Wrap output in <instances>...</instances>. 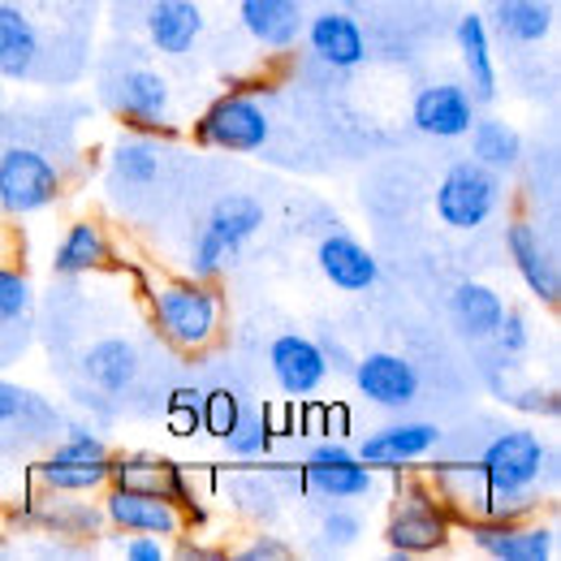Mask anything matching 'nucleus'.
<instances>
[{
	"label": "nucleus",
	"instance_id": "obj_1",
	"mask_svg": "<svg viewBox=\"0 0 561 561\" xmlns=\"http://www.w3.org/2000/svg\"><path fill=\"white\" fill-rule=\"evenodd\" d=\"M476 467L484 480L476 514L480 518H523L540 505V480L549 471V445L527 427H510L484 445Z\"/></svg>",
	"mask_w": 561,
	"mask_h": 561
},
{
	"label": "nucleus",
	"instance_id": "obj_2",
	"mask_svg": "<svg viewBox=\"0 0 561 561\" xmlns=\"http://www.w3.org/2000/svg\"><path fill=\"white\" fill-rule=\"evenodd\" d=\"M147 311L156 333L173 346V351H208L211 342L220 337V320H225V302L220 289L211 280L182 277L164 280L147 294Z\"/></svg>",
	"mask_w": 561,
	"mask_h": 561
},
{
	"label": "nucleus",
	"instance_id": "obj_3",
	"mask_svg": "<svg viewBox=\"0 0 561 561\" xmlns=\"http://www.w3.org/2000/svg\"><path fill=\"white\" fill-rule=\"evenodd\" d=\"M264 229V204L251 199V195H220L211 204L204 229L195 233V247H191V277L216 280L229 260H238V251Z\"/></svg>",
	"mask_w": 561,
	"mask_h": 561
},
{
	"label": "nucleus",
	"instance_id": "obj_4",
	"mask_svg": "<svg viewBox=\"0 0 561 561\" xmlns=\"http://www.w3.org/2000/svg\"><path fill=\"white\" fill-rule=\"evenodd\" d=\"M454 536L449 523V505L432 492V484L407 480L398 484V510L385 523V545L393 558H427L436 549H445Z\"/></svg>",
	"mask_w": 561,
	"mask_h": 561
},
{
	"label": "nucleus",
	"instance_id": "obj_5",
	"mask_svg": "<svg viewBox=\"0 0 561 561\" xmlns=\"http://www.w3.org/2000/svg\"><path fill=\"white\" fill-rule=\"evenodd\" d=\"M505 195V178L484 169L480 160H458L445 169L440 186H436V216L445 229L471 233L484 220H492V211L501 208Z\"/></svg>",
	"mask_w": 561,
	"mask_h": 561
},
{
	"label": "nucleus",
	"instance_id": "obj_6",
	"mask_svg": "<svg viewBox=\"0 0 561 561\" xmlns=\"http://www.w3.org/2000/svg\"><path fill=\"white\" fill-rule=\"evenodd\" d=\"M108 462H113V449L104 445V436H95L91 427H70V436L44 454V462L35 467V480L39 489L87 496L108 484Z\"/></svg>",
	"mask_w": 561,
	"mask_h": 561
},
{
	"label": "nucleus",
	"instance_id": "obj_7",
	"mask_svg": "<svg viewBox=\"0 0 561 561\" xmlns=\"http://www.w3.org/2000/svg\"><path fill=\"white\" fill-rule=\"evenodd\" d=\"M61 169L39 147H4L0 151V208L9 216H35L61 199Z\"/></svg>",
	"mask_w": 561,
	"mask_h": 561
},
{
	"label": "nucleus",
	"instance_id": "obj_8",
	"mask_svg": "<svg viewBox=\"0 0 561 561\" xmlns=\"http://www.w3.org/2000/svg\"><path fill=\"white\" fill-rule=\"evenodd\" d=\"M273 135L268 126V113L242 95V91H225L216 95L208 108L199 113L195 122V142L216 147V151H233V156H247V151H260Z\"/></svg>",
	"mask_w": 561,
	"mask_h": 561
},
{
	"label": "nucleus",
	"instance_id": "obj_9",
	"mask_svg": "<svg viewBox=\"0 0 561 561\" xmlns=\"http://www.w3.org/2000/svg\"><path fill=\"white\" fill-rule=\"evenodd\" d=\"M376 489V476L367 462H358L346 440L320 436L307 458H302V492L324 496V501H358Z\"/></svg>",
	"mask_w": 561,
	"mask_h": 561
},
{
	"label": "nucleus",
	"instance_id": "obj_10",
	"mask_svg": "<svg viewBox=\"0 0 561 561\" xmlns=\"http://www.w3.org/2000/svg\"><path fill=\"white\" fill-rule=\"evenodd\" d=\"M104 95H108L113 113L122 122H130L139 135H173V126H169L173 122V91L156 70L135 66L122 78H113Z\"/></svg>",
	"mask_w": 561,
	"mask_h": 561
},
{
	"label": "nucleus",
	"instance_id": "obj_11",
	"mask_svg": "<svg viewBox=\"0 0 561 561\" xmlns=\"http://www.w3.org/2000/svg\"><path fill=\"white\" fill-rule=\"evenodd\" d=\"M467 540L492 561H553L558 531L523 518H476L467 523Z\"/></svg>",
	"mask_w": 561,
	"mask_h": 561
},
{
	"label": "nucleus",
	"instance_id": "obj_12",
	"mask_svg": "<svg viewBox=\"0 0 561 561\" xmlns=\"http://www.w3.org/2000/svg\"><path fill=\"white\" fill-rule=\"evenodd\" d=\"M104 523L117 527L122 536H160V540H173L186 531L178 505L160 492H135V489H113L104 496Z\"/></svg>",
	"mask_w": 561,
	"mask_h": 561
},
{
	"label": "nucleus",
	"instance_id": "obj_13",
	"mask_svg": "<svg viewBox=\"0 0 561 561\" xmlns=\"http://www.w3.org/2000/svg\"><path fill=\"white\" fill-rule=\"evenodd\" d=\"M354 389L371 402V407H385V411H402L420 398V371L411 358L393 351H371L363 358H354L351 367Z\"/></svg>",
	"mask_w": 561,
	"mask_h": 561
},
{
	"label": "nucleus",
	"instance_id": "obj_14",
	"mask_svg": "<svg viewBox=\"0 0 561 561\" xmlns=\"http://www.w3.org/2000/svg\"><path fill=\"white\" fill-rule=\"evenodd\" d=\"M476 95L467 82H427L411 104V122L427 139H467L476 126Z\"/></svg>",
	"mask_w": 561,
	"mask_h": 561
},
{
	"label": "nucleus",
	"instance_id": "obj_15",
	"mask_svg": "<svg viewBox=\"0 0 561 561\" xmlns=\"http://www.w3.org/2000/svg\"><path fill=\"white\" fill-rule=\"evenodd\" d=\"M268 371L285 398H316L333 367L320 351V342H311L302 333H280L268 346Z\"/></svg>",
	"mask_w": 561,
	"mask_h": 561
},
{
	"label": "nucleus",
	"instance_id": "obj_16",
	"mask_svg": "<svg viewBox=\"0 0 561 561\" xmlns=\"http://www.w3.org/2000/svg\"><path fill=\"white\" fill-rule=\"evenodd\" d=\"M505 251L514 260V273L531 289V298H540L545 307H558L561 298V268L549 251V242L540 238V229L531 220H514L505 229Z\"/></svg>",
	"mask_w": 561,
	"mask_h": 561
},
{
	"label": "nucleus",
	"instance_id": "obj_17",
	"mask_svg": "<svg viewBox=\"0 0 561 561\" xmlns=\"http://www.w3.org/2000/svg\"><path fill=\"white\" fill-rule=\"evenodd\" d=\"M436 449H440V427L436 423H389V427L367 432L354 445L358 462H367V467H411V462H423Z\"/></svg>",
	"mask_w": 561,
	"mask_h": 561
},
{
	"label": "nucleus",
	"instance_id": "obj_18",
	"mask_svg": "<svg viewBox=\"0 0 561 561\" xmlns=\"http://www.w3.org/2000/svg\"><path fill=\"white\" fill-rule=\"evenodd\" d=\"M316 264H320V273H324V280L333 289H346V294H363V289H371L380 280L376 255L354 233H342V229H333V233L320 238Z\"/></svg>",
	"mask_w": 561,
	"mask_h": 561
},
{
	"label": "nucleus",
	"instance_id": "obj_19",
	"mask_svg": "<svg viewBox=\"0 0 561 561\" xmlns=\"http://www.w3.org/2000/svg\"><path fill=\"white\" fill-rule=\"evenodd\" d=\"M302 35H307L311 53H316L324 66H333V70H354V66L367 61L363 26L354 22L351 13H342V9H324V13H316V18L302 26Z\"/></svg>",
	"mask_w": 561,
	"mask_h": 561
},
{
	"label": "nucleus",
	"instance_id": "obj_20",
	"mask_svg": "<svg viewBox=\"0 0 561 561\" xmlns=\"http://www.w3.org/2000/svg\"><path fill=\"white\" fill-rule=\"evenodd\" d=\"M147 26V44L160 57H186L195 53L199 35H204V13L195 0H156L142 18Z\"/></svg>",
	"mask_w": 561,
	"mask_h": 561
},
{
	"label": "nucleus",
	"instance_id": "obj_21",
	"mask_svg": "<svg viewBox=\"0 0 561 561\" xmlns=\"http://www.w3.org/2000/svg\"><path fill=\"white\" fill-rule=\"evenodd\" d=\"M238 22L255 44H264L273 53L294 48L307 26L298 0H238Z\"/></svg>",
	"mask_w": 561,
	"mask_h": 561
},
{
	"label": "nucleus",
	"instance_id": "obj_22",
	"mask_svg": "<svg viewBox=\"0 0 561 561\" xmlns=\"http://www.w3.org/2000/svg\"><path fill=\"white\" fill-rule=\"evenodd\" d=\"M82 376L104 393V398H122L135 380H139V351L126 337H100L82 354Z\"/></svg>",
	"mask_w": 561,
	"mask_h": 561
},
{
	"label": "nucleus",
	"instance_id": "obj_23",
	"mask_svg": "<svg viewBox=\"0 0 561 561\" xmlns=\"http://www.w3.org/2000/svg\"><path fill=\"white\" fill-rule=\"evenodd\" d=\"M113 264V242L100 220H73L66 238L53 251V273L57 277H87Z\"/></svg>",
	"mask_w": 561,
	"mask_h": 561
},
{
	"label": "nucleus",
	"instance_id": "obj_24",
	"mask_svg": "<svg viewBox=\"0 0 561 561\" xmlns=\"http://www.w3.org/2000/svg\"><path fill=\"white\" fill-rule=\"evenodd\" d=\"M454 39H458V57H462L467 87H471L476 104H489L492 95H496V61H492L489 18L484 13H462Z\"/></svg>",
	"mask_w": 561,
	"mask_h": 561
},
{
	"label": "nucleus",
	"instance_id": "obj_25",
	"mask_svg": "<svg viewBox=\"0 0 561 561\" xmlns=\"http://www.w3.org/2000/svg\"><path fill=\"white\" fill-rule=\"evenodd\" d=\"M449 316H454V329L467 342H489L492 329L505 316V298L484 280H458L454 294H449Z\"/></svg>",
	"mask_w": 561,
	"mask_h": 561
},
{
	"label": "nucleus",
	"instance_id": "obj_26",
	"mask_svg": "<svg viewBox=\"0 0 561 561\" xmlns=\"http://www.w3.org/2000/svg\"><path fill=\"white\" fill-rule=\"evenodd\" d=\"M39 61V26L18 9L0 0V73L26 78Z\"/></svg>",
	"mask_w": 561,
	"mask_h": 561
},
{
	"label": "nucleus",
	"instance_id": "obj_27",
	"mask_svg": "<svg viewBox=\"0 0 561 561\" xmlns=\"http://www.w3.org/2000/svg\"><path fill=\"white\" fill-rule=\"evenodd\" d=\"M467 139H471V160H480L484 169L501 173V178L514 173L523 160V135L501 117H476Z\"/></svg>",
	"mask_w": 561,
	"mask_h": 561
},
{
	"label": "nucleus",
	"instance_id": "obj_28",
	"mask_svg": "<svg viewBox=\"0 0 561 561\" xmlns=\"http://www.w3.org/2000/svg\"><path fill=\"white\" fill-rule=\"evenodd\" d=\"M492 22L514 44H540L553 35V4L549 0H496Z\"/></svg>",
	"mask_w": 561,
	"mask_h": 561
},
{
	"label": "nucleus",
	"instance_id": "obj_29",
	"mask_svg": "<svg viewBox=\"0 0 561 561\" xmlns=\"http://www.w3.org/2000/svg\"><path fill=\"white\" fill-rule=\"evenodd\" d=\"M160 160H164V151H160L156 135H139L135 130L130 139H122L113 147V182L130 186V191H142V186H151L160 178Z\"/></svg>",
	"mask_w": 561,
	"mask_h": 561
},
{
	"label": "nucleus",
	"instance_id": "obj_30",
	"mask_svg": "<svg viewBox=\"0 0 561 561\" xmlns=\"http://www.w3.org/2000/svg\"><path fill=\"white\" fill-rule=\"evenodd\" d=\"M273 445H277V436L268 432L264 411L242 407L238 423H233V427H229V436H225L229 458H238V462H260V458H268V454H273Z\"/></svg>",
	"mask_w": 561,
	"mask_h": 561
},
{
	"label": "nucleus",
	"instance_id": "obj_31",
	"mask_svg": "<svg viewBox=\"0 0 561 561\" xmlns=\"http://www.w3.org/2000/svg\"><path fill=\"white\" fill-rule=\"evenodd\" d=\"M492 351L501 354L505 363H518V358H527L531 351V320L518 311V307H505V316H501V324L492 329Z\"/></svg>",
	"mask_w": 561,
	"mask_h": 561
},
{
	"label": "nucleus",
	"instance_id": "obj_32",
	"mask_svg": "<svg viewBox=\"0 0 561 561\" xmlns=\"http://www.w3.org/2000/svg\"><path fill=\"white\" fill-rule=\"evenodd\" d=\"M31 302H35L31 280L22 277L18 268H0V329L26 320L31 316Z\"/></svg>",
	"mask_w": 561,
	"mask_h": 561
},
{
	"label": "nucleus",
	"instance_id": "obj_33",
	"mask_svg": "<svg viewBox=\"0 0 561 561\" xmlns=\"http://www.w3.org/2000/svg\"><path fill=\"white\" fill-rule=\"evenodd\" d=\"M320 540L337 553V549H354L358 540H363V518H358V510H346V505H333V510H324V518H320Z\"/></svg>",
	"mask_w": 561,
	"mask_h": 561
},
{
	"label": "nucleus",
	"instance_id": "obj_34",
	"mask_svg": "<svg viewBox=\"0 0 561 561\" xmlns=\"http://www.w3.org/2000/svg\"><path fill=\"white\" fill-rule=\"evenodd\" d=\"M242 407H247V402H242L233 389H211V393H204V432L216 436V440H225L229 427L242 415Z\"/></svg>",
	"mask_w": 561,
	"mask_h": 561
},
{
	"label": "nucleus",
	"instance_id": "obj_35",
	"mask_svg": "<svg viewBox=\"0 0 561 561\" xmlns=\"http://www.w3.org/2000/svg\"><path fill=\"white\" fill-rule=\"evenodd\" d=\"M238 505L251 510V514H277L273 480H264V476H242V484H238Z\"/></svg>",
	"mask_w": 561,
	"mask_h": 561
},
{
	"label": "nucleus",
	"instance_id": "obj_36",
	"mask_svg": "<svg viewBox=\"0 0 561 561\" xmlns=\"http://www.w3.org/2000/svg\"><path fill=\"white\" fill-rule=\"evenodd\" d=\"M39 407V398L35 393H26V389H18V385H9V380H0V432L9 427V423H18L26 411H35Z\"/></svg>",
	"mask_w": 561,
	"mask_h": 561
},
{
	"label": "nucleus",
	"instance_id": "obj_37",
	"mask_svg": "<svg viewBox=\"0 0 561 561\" xmlns=\"http://www.w3.org/2000/svg\"><path fill=\"white\" fill-rule=\"evenodd\" d=\"M238 561H289L294 558V549L285 545V540H277V536H255L247 549H238L233 553Z\"/></svg>",
	"mask_w": 561,
	"mask_h": 561
},
{
	"label": "nucleus",
	"instance_id": "obj_38",
	"mask_svg": "<svg viewBox=\"0 0 561 561\" xmlns=\"http://www.w3.org/2000/svg\"><path fill=\"white\" fill-rule=\"evenodd\" d=\"M122 558L126 561H164L169 558V545L160 536H126L122 540Z\"/></svg>",
	"mask_w": 561,
	"mask_h": 561
},
{
	"label": "nucleus",
	"instance_id": "obj_39",
	"mask_svg": "<svg viewBox=\"0 0 561 561\" xmlns=\"http://www.w3.org/2000/svg\"><path fill=\"white\" fill-rule=\"evenodd\" d=\"M324 436H333V440H346L351 436V411L342 402H329L324 407Z\"/></svg>",
	"mask_w": 561,
	"mask_h": 561
},
{
	"label": "nucleus",
	"instance_id": "obj_40",
	"mask_svg": "<svg viewBox=\"0 0 561 561\" xmlns=\"http://www.w3.org/2000/svg\"><path fill=\"white\" fill-rule=\"evenodd\" d=\"M204 427V411H182V407H169V432L173 436H195Z\"/></svg>",
	"mask_w": 561,
	"mask_h": 561
},
{
	"label": "nucleus",
	"instance_id": "obj_41",
	"mask_svg": "<svg viewBox=\"0 0 561 561\" xmlns=\"http://www.w3.org/2000/svg\"><path fill=\"white\" fill-rule=\"evenodd\" d=\"M169 407H182V411H204V389H195V385H178V389L169 393Z\"/></svg>",
	"mask_w": 561,
	"mask_h": 561
},
{
	"label": "nucleus",
	"instance_id": "obj_42",
	"mask_svg": "<svg viewBox=\"0 0 561 561\" xmlns=\"http://www.w3.org/2000/svg\"><path fill=\"white\" fill-rule=\"evenodd\" d=\"M302 436H324V407L320 402H302Z\"/></svg>",
	"mask_w": 561,
	"mask_h": 561
},
{
	"label": "nucleus",
	"instance_id": "obj_43",
	"mask_svg": "<svg viewBox=\"0 0 561 561\" xmlns=\"http://www.w3.org/2000/svg\"><path fill=\"white\" fill-rule=\"evenodd\" d=\"M178 545H173V558H195V561H216L225 558L220 549H204V545H191V540H182V536H173Z\"/></svg>",
	"mask_w": 561,
	"mask_h": 561
}]
</instances>
